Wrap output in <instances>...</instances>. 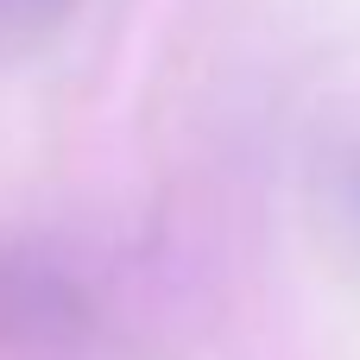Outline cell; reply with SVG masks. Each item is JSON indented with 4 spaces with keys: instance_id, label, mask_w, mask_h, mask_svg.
Masks as SVG:
<instances>
[{
    "instance_id": "6da1fadb",
    "label": "cell",
    "mask_w": 360,
    "mask_h": 360,
    "mask_svg": "<svg viewBox=\"0 0 360 360\" xmlns=\"http://www.w3.org/2000/svg\"><path fill=\"white\" fill-rule=\"evenodd\" d=\"M89 323H95V304L63 266L0 247V348L63 354L89 335Z\"/></svg>"
},
{
    "instance_id": "7a4b0ae2",
    "label": "cell",
    "mask_w": 360,
    "mask_h": 360,
    "mask_svg": "<svg viewBox=\"0 0 360 360\" xmlns=\"http://www.w3.org/2000/svg\"><path fill=\"white\" fill-rule=\"evenodd\" d=\"M329 184H335V209H342L348 234L360 240V139H354V146H342V158L329 165Z\"/></svg>"
}]
</instances>
